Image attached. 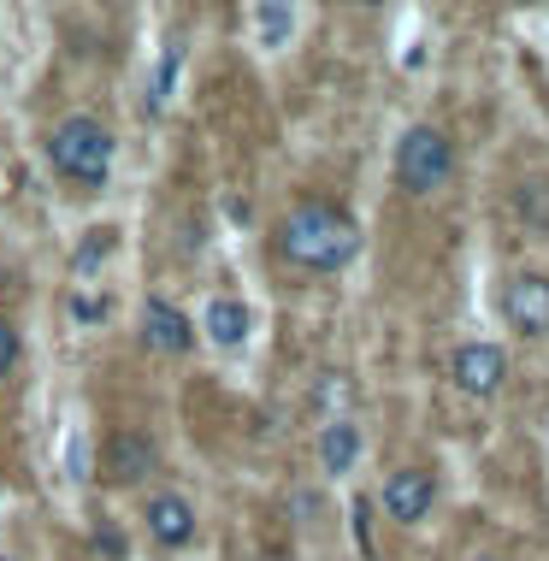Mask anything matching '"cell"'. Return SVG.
I'll use <instances>...</instances> for the list:
<instances>
[{
    "label": "cell",
    "instance_id": "cell-3",
    "mask_svg": "<svg viewBox=\"0 0 549 561\" xmlns=\"http://www.w3.org/2000/svg\"><path fill=\"white\" fill-rule=\"evenodd\" d=\"M455 178V142L437 125H414L396 142V184L408 195H437Z\"/></svg>",
    "mask_w": 549,
    "mask_h": 561
},
{
    "label": "cell",
    "instance_id": "cell-2",
    "mask_svg": "<svg viewBox=\"0 0 549 561\" xmlns=\"http://www.w3.org/2000/svg\"><path fill=\"white\" fill-rule=\"evenodd\" d=\"M113 154H118V142H113V130H106L101 118H59V125L48 130V160H54V172L71 178V184H83V190L106 184Z\"/></svg>",
    "mask_w": 549,
    "mask_h": 561
},
{
    "label": "cell",
    "instance_id": "cell-11",
    "mask_svg": "<svg viewBox=\"0 0 549 561\" xmlns=\"http://www.w3.org/2000/svg\"><path fill=\"white\" fill-rule=\"evenodd\" d=\"M361 455V426L355 420H325V432H319V467L325 473H348Z\"/></svg>",
    "mask_w": 549,
    "mask_h": 561
},
{
    "label": "cell",
    "instance_id": "cell-19",
    "mask_svg": "<svg viewBox=\"0 0 549 561\" xmlns=\"http://www.w3.org/2000/svg\"><path fill=\"white\" fill-rule=\"evenodd\" d=\"M0 561H12V556H0Z\"/></svg>",
    "mask_w": 549,
    "mask_h": 561
},
{
    "label": "cell",
    "instance_id": "cell-5",
    "mask_svg": "<svg viewBox=\"0 0 549 561\" xmlns=\"http://www.w3.org/2000/svg\"><path fill=\"white\" fill-rule=\"evenodd\" d=\"M502 320L521 337H549V272H514L502 284Z\"/></svg>",
    "mask_w": 549,
    "mask_h": 561
},
{
    "label": "cell",
    "instance_id": "cell-20",
    "mask_svg": "<svg viewBox=\"0 0 549 561\" xmlns=\"http://www.w3.org/2000/svg\"><path fill=\"white\" fill-rule=\"evenodd\" d=\"M484 561H496V556H484Z\"/></svg>",
    "mask_w": 549,
    "mask_h": 561
},
{
    "label": "cell",
    "instance_id": "cell-15",
    "mask_svg": "<svg viewBox=\"0 0 549 561\" xmlns=\"http://www.w3.org/2000/svg\"><path fill=\"white\" fill-rule=\"evenodd\" d=\"M12 367H19V331L0 320V385L12 378Z\"/></svg>",
    "mask_w": 549,
    "mask_h": 561
},
{
    "label": "cell",
    "instance_id": "cell-9",
    "mask_svg": "<svg viewBox=\"0 0 549 561\" xmlns=\"http://www.w3.org/2000/svg\"><path fill=\"white\" fill-rule=\"evenodd\" d=\"M142 343L155 348V355H183V348L195 343V325L183 320V308H172V301H148L142 308Z\"/></svg>",
    "mask_w": 549,
    "mask_h": 561
},
{
    "label": "cell",
    "instance_id": "cell-7",
    "mask_svg": "<svg viewBox=\"0 0 549 561\" xmlns=\"http://www.w3.org/2000/svg\"><path fill=\"white\" fill-rule=\"evenodd\" d=\"M378 503H385L390 520L420 526L425 514H432V503H437V479L425 473V467H396V473L378 484Z\"/></svg>",
    "mask_w": 549,
    "mask_h": 561
},
{
    "label": "cell",
    "instance_id": "cell-10",
    "mask_svg": "<svg viewBox=\"0 0 549 561\" xmlns=\"http://www.w3.org/2000/svg\"><path fill=\"white\" fill-rule=\"evenodd\" d=\"M202 331L219 348H237V343H249V331H254V313H249V301H237V296H213L207 308H202Z\"/></svg>",
    "mask_w": 549,
    "mask_h": 561
},
{
    "label": "cell",
    "instance_id": "cell-18",
    "mask_svg": "<svg viewBox=\"0 0 549 561\" xmlns=\"http://www.w3.org/2000/svg\"><path fill=\"white\" fill-rule=\"evenodd\" d=\"M95 543H101L106 556H125V538H118V526H101V533H95Z\"/></svg>",
    "mask_w": 549,
    "mask_h": 561
},
{
    "label": "cell",
    "instance_id": "cell-13",
    "mask_svg": "<svg viewBox=\"0 0 549 561\" xmlns=\"http://www.w3.org/2000/svg\"><path fill=\"white\" fill-rule=\"evenodd\" d=\"M348 402H355V385H348L343 373H325V378H319V414L348 420Z\"/></svg>",
    "mask_w": 549,
    "mask_h": 561
},
{
    "label": "cell",
    "instance_id": "cell-4",
    "mask_svg": "<svg viewBox=\"0 0 549 561\" xmlns=\"http://www.w3.org/2000/svg\"><path fill=\"white\" fill-rule=\"evenodd\" d=\"M160 467V444L148 432H113L101 444V484H113V491H130V484H142L148 473Z\"/></svg>",
    "mask_w": 549,
    "mask_h": 561
},
{
    "label": "cell",
    "instance_id": "cell-6",
    "mask_svg": "<svg viewBox=\"0 0 549 561\" xmlns=\"http://www.w3.org/2000/svg\"><path fill=\"white\" fill-rule=\"evenodd\" d=\"M449 378L467 397H496L508 385V355H502V343H461L449 355Z\"/></svg>",
    "mask_w": 549,
    "mask_h": 561
},
{
    "label": "cell",
    "instance_id": "cell-17",
    "mask_svg": "<svg viewBox=\"0 0 549 561\" xmlns=\"http://www.w3.org/2000/svg\"><path fill=\"white\" fill-rule=\"evenodd\" d=\"M113 242H118L113 231H95V237H89V242H83V254H78V272H89V266H95V254H106Z\"/></svg>",
    "mask_w": 549,
    "mask_h": 561
},
{
    "label": "cell",
    "instance_id": "cell-14",
    "mask_svg": "<svg viewBox=\"0 0 549 561\" xmlns=\"http://www.w3.org/2000/svg\"><path fill=\"white\" fill-rule=\"evenodd\" d=\"M254 24H261V42H266V48H278L289 30H296V12H289V7H254Z\"/></svg>",
    "mask_w": 549,
    "mask_h": 561
},
{
    "label": "cell",
    "instance_id": "cell-8",
    "mask_svg": "<svg viewBox=\"0 0 549 561\" xmlns=\"http://www.w3.org/2000/svg\"><path fill=\"white\" fill-rule=\"evenodd\" d=\"M142 526H148V538H155V543H165V550H183V543L195 538V508L183 503L178 491H160V496H148Z\"/></svg>",
    "mask_w": 549,
    "mask_h": 561
},
{
    "label": "cell",
    "instance_id": "cell-16",
    "mask_svg": "<svg viewBox=\"0 0 549 561\" xmlns=\"http://www.w3.org/2000/svg\"><path fill=\"white\" fill-rule=\"evenodd\" d=\"M106 308H113L106 296H71V313H78L83 325H101V320H106Z\"/></svg>",
    "mask_w": 549,
    "mask_h": 561
},
{
    "label": "cell",
    "instance_id": "cell-12",
    "mask_svg": "<svg viewBox=\"0 0 549 561\" xmlns=\"http://www.w3.org/2000/svg\"><path fill=\"white\" fill-rule=\"evenodd\" d=\"M514 207L526 214V225H538V231H549V178H526L521 195H514Z\"/></svg>",
    "mask_w": 549,
    "mask_h": 561
},
{
    "label": "cell",
    "instance_id": "cell-1",
    "mask_svg": "<svg viewBox=\"0 0 549 561\" xmlns=\"http://www.w3.org/2000/svg\"><path fill=\"white\" fill-rule=\"evenodd\" d=\"M278 254L296 272H343L361 254V225L348 207L325 202V195H308L296 202L278 225Z\"/></svg>",
    "mask_w": 549,
    "mask_h": 561
}]
</instances>
